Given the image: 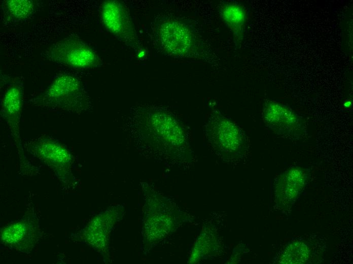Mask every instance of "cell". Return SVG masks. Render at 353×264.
I'll return each mask as SVG.
<instances>
[{
	"mask_svg": "<svg viewBox=\"0 0 353 264\" xmlns=\"http://www.w3.org/2000/svg\"><path fill=\"white\" fill-rule=\"evenodd\" d=\"M309 255V250L304 243L294 242L287 246L280 261L283 263H303L308 259Z\"/></svg>",
	"mask_w": 353,
	"mask_h": 264,
	"instance_id": "52a82bcc",
	"label": "cell"
},
{
	"mask_svg": "<svg viewBox=\"0 0 353 264\" xmlns=\"http://www.w3.org/2000/svg\"><path fill=\"white\" fill-rule=\"evenodd\" d=\"M4 109L10 114L18 113L21 105V90L17 87H12L7 92L4 100Z\"/></svg>",
	"mask_w": 353,
	"mask_h": 264,
	"instance_id": "9c48e42d",
	"label": "cell"
},
{
	"mask_svg": "<svg viewBox=\"0 0 353 264\" xmlns=\"http://www.w3.org/2000/svg\"><path fill=\"white\" fill-rule=\"evenodd\" d=\"M220 13L222 19L235 38L241 39L246 20L244 8L236 3H224L220 7Z\"/></svg>",
	"mask_w": 353,
	"mask_h": 264,
	"instance_id": "5b68a950",
	"label": "cell"
},
{
	"mask_svg": "<svg viewBox=\"0 0 353 264\" xmlns=\"http://www.w3.org/2000/svg\"><path fill=\"white\" fill-rule=\"evenodd\" d=\"M282 186L287 197L294 199L302 191L306 180L304 172L300 168H294L288 171L282 178Z\"/></svg>",
	"mask_w": 353,
	"mask_h": 264,
	"instance_id": "8992f818",
	"label": "cell"
},
{
	"mask_svg": "<svg viewBox=\"0 0 353 264\" xmlns=\"http://www.w3.org/2000/svg\"><path fill=\"white\" fill-rule=\"evenodd\" d=\"M48 55L52 61L74 68H89L99 63L97 55L91 48L74 38L57 42L51 47Z\"/></svg>",
	"mask_w": 353,
	"mask_h": 264,
	"instance_id": "6da1fadb",
	"label": "cell"
},
{
	"mask_svg": "<svg viewBox=\"0 0 353 264\" xmlns=\"http://www.w3.org/2000/svg\"><path fill=\"white\" fill-rule=\"evenodd\" d=\"M266 123L278 134L294 139L302 136L305 126L301 118L287 106L274 101H268L263 109Z\"/></svg>",
	"mask_w": 353,
	"mask_h": 264,
	"instance_id": "7a4b0ae2",
	"label": "cell"
},
{
	"mask_svg": "<svg viewBox=\"0 0 353 264\" xmlns=\"http://www.w3.org/2000/svg\"><path fill=\"white\" fill-rule=\"evenodd\" d=\"M159 37L166 51L174 56H187L194 47V38L190 30L176 21L169 20L162 24Z\"/></svg>",
	"mask_w": 353,
	"mask_h": 264,
	"instance_id": "3957f363",
	"label": "cell"
},
{
	"mask_svg": "<svg viewBox=\"0 0 353 264\" xmlns=\"http://www.w3.org/2000/svg\"><path fill=\"white\" fill-rule=\"evenodd\" d=\"M4 6L7 13L16 19L27 18L34 9V4L30 0H8Z\"/></svg>",
	"mask_w": 353,
	"mask_h": 264,
	"instance_id": "ba28073f",
	"label": "cell"
},
{
	"mask_svg": "<svg viewBox=\"0 0 353 264\" xmlns=\"http://www.w3.org/2000/svg\"><path fill=\"white\" fill-rule=\"evenodd\" d=\"M102 22L107 29L121 39L130 40L135 35L128 15L118 2H105L101 11Z\"/></svg>",
	"mask_w": 353,
	"mask_h": 264,
	"instance_id": "277c9868",
	"label": "cell"
}]
</instances>
